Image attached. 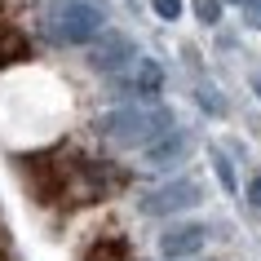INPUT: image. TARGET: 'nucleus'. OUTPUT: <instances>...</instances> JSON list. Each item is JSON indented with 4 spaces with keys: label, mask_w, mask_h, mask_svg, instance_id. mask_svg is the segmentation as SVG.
Returning a JSON list of instances; mask_svg holds the SVG:
<instances>
[{
    "label": "nucleus",
    "mask_w": 261,
    "mask_h": 261,
    "mask_svg": "<svg viewBox=\"0 0 261 261\" xmlns=\"http://www.w3.org/2000/svg\"><path fill=\"white\" fill-rule=\"evenodd\" d=\"M44 27H49V36L62 40V44H84L89 36H97L102 14H97L89 0H54L49 14H44Z\"/></svg>",
    "instance_id": "nucleus-1"
},
{
    "label": "nucleus",
    "mask_w": 261,
    "mask_h": 261,
    "mask_svg": "<svg viewBox=\"0 0 261 261\" xmlns=\"http://www.w3.org/2000/svg\"><path fill=\"white\" fill-rule=\"evenodd\" d=\"M168 115H138V111H115V115H107L102 120V128H107L115 142H124V146H138V142H146L151 133H160L164 128Z\"/></svg>",
    "instance_id": "nucleus-2"
},
{
    "label": "nucleus",
    "mask_w": 261,
    "mask_h": 261,
    "mask_svg": "<svg viewBox=\"0 0 261 261\" xmlns=\"http://www.w3.org/2000/svg\"><path fill=\"white\" fill-rule=\"evenodd\" d=\"M195 199H199V191H195L191 181H181V186H164V191L146 195V199H142V208H146V213H177V208L195 204Z\"/></svg>",
    "instance_id": "nucleus-3"
},
{
    "label": "nucleus",
    "mask_w": 261,
    "mask_h": 261,
    "mask_svg": "<svg viewBox=\"0 0 261 261\" xmlns=\"http://www.w3.org/2000/svg\"><path fill=\"white\" fill-rule=\"evenodd\" d=\"M204 248V226H177L164 234V252L168 257H191Z\"/></svg>",
    "instance_id": "nucleus-4"
},
{
    "label": "nucleus",
    "mask_w": 261,
    "mask_h": 261,
    "mask_svg": "<svg viewBox=\"0 0 261 261\" xmlns=\"http://www.w3.org/2000/svg\"><path fill=\"white\" fill-rule=\"evenodd\" d=\"M124 58H133V44L124 40V36H102V44L93 49V67H102V71H111V67H120Z\"/></svg>",
    "instance_id": "nucleus-5"
},
{
    "label": "nucleus",
    "mask_w": 261,
    "mask_h": 261,
    "mask_svg": "<svg viewBox=\"0 0 261 261\" xmlns=\"http://www.w3.org/2000/svg\"><path fill=\"white\" fill-rule=\"evenodd\" d=\"M31 54V44H27V36L22 31H14V27H5L0 22V67H9V62H18V58H27Z\"/></svg>",
    "instance_id": "nucleus-6"
},
{
    "label": "nucleus",
    "mask_w": 261,
    "mask_h": 261,
    "mask_svg": "<svg viewBox=\"0 0 261 261\" xmlns=\"http://www.w3.org/2000/svg\"><path fill=\"white\" fill-rule=\"evenodd\" d=\"M84 261H128V248L120 239H102V244H93L84 252Z\"/></svg>",
    "instance_id": "nucleus-7"
},
{
    "label": "nucleus",
    "mask_w": 261,
    "mask_h": 261,
    "mask_svg": "<svg viewBox=\"0 0 261 261\" xmlns=\"http://www.w3.org/2000/svg\"><path fill=\"white\" fill-rule=\"evenodd\" d=\"M155 9L164 18H177V9H181V0H155Z\"/></svg>",
    "instance_id": "nucleus-8"
},
{
    "label": "nucleus",
    "mask_w": 261,
    "mask_h": 261,
    "mask_svg": "<svg viewBox=\"0 0 261 261\" xmlns=\"http://www.w3.org/2000/svg\"><path fill=\"white\" fill-rule=\"evenodd\" d=\"M199 18L213 22V18H217V0H199Z\"/></svg>",
    "instance_id": "nucleus-9"
},
{
    "label": "nucleus",
    "mask_w": 261,
    "mask_h": 261,
    "mask_svg": "<svg viewBox=\"0 0 261 261\" xmlns=\"http://www.w3.org/2000/svg\"><path fill=\"white\" fill-rule=\"evenodd\" d=\"M248 22H252V27H261V5H248Z\"/></svg>",
    "instance_id": "nucleus-10"
},
{
    "label": "nucleus",
    "mask_w": 261,
    "mask_h": 261,
    "mask_svg": "<svg viewBox=\"0 0 261 261\" xmlns=\"http://www.w3.org/2000/svg\"><path fill=\"white\" fill-rule=\"evenodd\" d=\"M252 199H257V204H261V177L252 181Z\"/></svg>",
    "instance_id": "nucleus-11"
}]
</instances>
